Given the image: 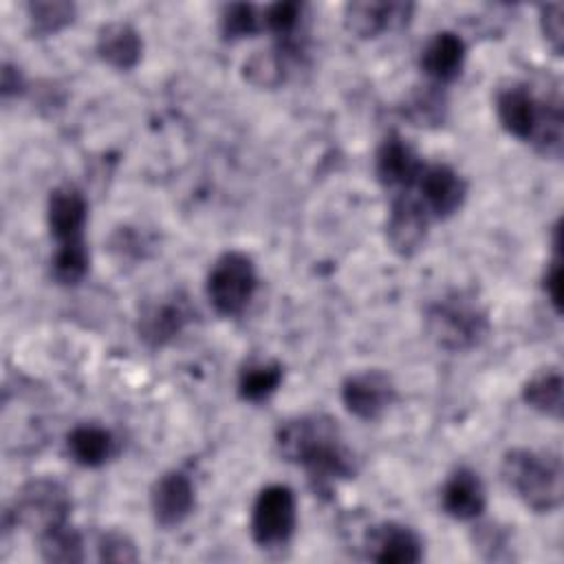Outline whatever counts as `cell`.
I'll return each mask as SVG.
<instances>
[{"instance_id": "1", "label": "cell", "mask_w": 564, "mask_h": 564, "mask_svg": "<svg viewBox=\"0 0 564 564\" xmlns=\"http://www.w3.org/2000/svg\"><path fill=\"white\" fill-rule=\"evenodd\" d=\"M275 445L280 456L302 467L319 489L357 474V458L346 445L341 427L328 414L286 419L275 432Z\"/></svg>"}, {"instance_id": "2", "label": "cell", "mask_w": 564, "mask_h": 564, "mask_svg": "<svg viewBox=\"0 0 564 564\" xmlns=\"http://www.w3.org/2000/svg\"><path fill=\"white\" fill-rule=\"evenodd\" d=\"M507 487L535 513L555 511L564 498V467L555 452L513 447L500 465Z\"/></svg>"}, {"instance_id": "3", "label": "cell", "mask_w": 564, "mask_h": 564, "mask_svg": "<svg viewBox=\"0 0 564 564\" xmlns=\"http://www.w3.org/2000/svg\"><path fill=\"white\" fill-rule=\"evenodd\" d=\"M425 330L441 348L463 352L487 337L489 315L467 291H452L425 308Z\"/></svg>"}, {"instance_id": "4", "label": "cell", "mask_w": 564, "mask_h": 564, "mask_svg": "<svg viewBox=\"0 0 564 564\" xmlns=\"http://www.w3.org/2000/svg\"><path fill=\"white\" fill-rule=\"evenodd\" d=\"M258 289V271L245 251L220 253L205 280V293L216 313L225 317L240 315Z\"/></svg>"}, {"instance_id": "5", "label": "cell", "mask_w": 564, "mask_h": 564, "mask_svg": "<svg viewBox=\"0 0 564 564\" xmlns=\"http://www.w3.org/2000/svg\"><path fill=\"white\" fill-rule=\"evenodd\" d=\"M73 509L66 487L51 478H37L20 487L4 520H13L15 527H24L35 535L68 522Z\"/></svg>"}, {"instance_id": "6", "label": "cell", "mask_w": 564, "mask_h": 564, "mask_svg": "<svg viewBox=\"0 0 564 564\" xmlns=\"http://www.w3.org/2000/svg\"><path fill=\"white\" fill-rule=\"evenodd\" d=\"M297 509L291 487L273 482L258 491L251 507V538L260 549H282L295 533Z\"/></svg>"}, {"instance_id": "7", "label": "cell", "mask_w": 564, "mask_h": 564, "mask_svg": "<svg viewBox=\"0 0 564 564\" xmlns=\"http://www.w3.org/2000/svg\"><path fill=\"white\" fill-rule=\"evenodd\" d=\"M432 216L410 192L392 194L390 212L386 220V240L390 249L403 258L414 256L427 240Z\"/></svg>"}, {"instance_id": "8", "label": "cell", "mask_w": 564, "mask_h": 564, "mask_svg": "<svg viewBox=\"0 0 564 564\" xmlns=\"http://www.w3.org/2000/svg\"><path fill=\"white\" fill-rule=\"evenodd\" d=\"M339 397L352 416L375 421L394 403L397 386L388 372L372 368L348 375L341 383Z\"/></svg>"}, {"instance_id": "9", "label": "cell", "mask_w": 564, "mask_h": 564, "mask_svg": "<svg viewBox=\"0 0 564 564\" xmlns=\"http://www.w3.org/2000/svg\"><path fill=\"white\" fill-rule=\"evenodd\" d=\"M553 97H538L527 84H509L496 95L498 121L511 137L531 143Z\"/></svg>"}, {"instance_id": "10", "label": "cell", "mask_w": 564, "mask_h": 564, "mask_svg": "<svg viewBox=\"0 0 564 564\" xmlns=\"http://www.w3.org/2000/svg\"><path fill=\"white\" fill-rule=\"evenodd\" d=\"M423 161L414 152V148L399 137L397 132L388 134L375 154V174L377 181L386 187L392 189L394 194L399 192H410L416 187V181L423 172Z\"/></svg>"}, {"instance_id": "11", "label": "cell", "mask_w": 564, "mask_h": 564, "mask_svg": "<svg viewBox=\"0 0 564 564\" xmlns=\"http://www.w3.org/2000/svg\"><path fill=\"white\" fill-rule=\"evenodd\" d=\"M419 200L432 218H449L456 214L467 198L465 178L445 163L423 165V172L416 181Z\"/></svg>"}, {"instance_id": "12", "label": "cell", "mask_w": 564, "mask_h": 564, "mask_svg": "<svg viewBox=\"0 0 564 564\" xmlns=\"http://www.w3.org/2000/svg\"><path fill=\"white\" fill-rule=\"evenodd\" d=\"M192 317L194 308L189 304V297L181 291H174L145 306L139 317V337L150 348H161L178 337L181 330L192 322Z\"/></svg>"}, {"instance_id": "13", "label": "cell", "mask_w": 564, "mask_h": 564, "mask_svg": "<svg viewBox=\"0 0 564 564\" xmlns=\"http://www.w3.org/2000/svg\"><path fill=\"white\" fill-rule=\"evenodd\" d=\"M366 557L379 564H416L423 560L421 535L401 522L388 520L366 533Z\"/></svg>"}, {"instance_id": "14", "label": "cell", "mask_w": 564, "mask_h": 564, "mask_svg": "<svg viewBox=\"0 0 564 564\" xmlns=\"http://www.w3.org/2000/svg\"><path fill=\"white\" fill-rule=\"evenodd\" d=\"M196 505V489L185 471L161 474L150 489V509L156 524L172 529L189 518Z\"/></svg>"}, {"instance_id": "15", "label": "cell", "mask_w": 564, "mask_h": 564, "mask_svg": "<svg viewBox=\"0 0 564 564\" xmlns=\"http://www.w3.org/2000/svg\"><path fill=\"white\" fill-rule=\"evenodd\" d=\"M88 218V203L70 183L57 185L46 205V223L51 238L55 245H73V242H86L84 240V227Z\"/></svg>"}, {"instance_id": "16", "label": "cell", "mask_w": 564, "mask_h": 564, "mask_svg": "<svg viewBox=\"0 0 564 564\" xmlns=\"http://www.w3.org/2000/svg\"><path fill=\"white\" fill-rule=\"evenodd\" d=\"M485 507L487 491L478 471L456 467L441 487V509L458 522H471L485 513Z\"/></svg>"}, {"instance_id": "17", "label": "cell", "mask_w": 564, "mask_h": 564, "mask_svg": "<svg viewBox=\"0 0 564 564\" xmlns=\"http://www.w3.org/2000/svg\"><path fill=\"white\" fill-rule=\"evenodd\" d=\"M412 11V2H348L344 7V24L357 37H377L408 24Z\"/></svg>"}, {"instance_id": "18", "label": "cell", "mask_w": 564, "mask_h": 564, "mask_svg": "<svg viewBox=\"0 0 564 564\" xmlns=\"http://www.w3.org/2000/svg\"><path fill=\"white\" fill-rule=\"evenodd\" d=\"M465 57V40L454 31H438L421 48V70L432 84L443 86L460 75Z\"/></svg>"}, {"instance_id": "19", "label": "cell", "mask_w": 564, "mask_h": 564, "mask_svg": "<svg viewBox=\"0 0 564 564\" xmlns=\"http://www.w3.org/2000/svg\"><path fill=\"white\" fill-rule=\"evenodd\" d=\"M97 55L117 70H130L139 64L143 42L139 31L128 22H108L99 29L95 42Z\"/></svg>"}, {"instance_id": "20", "label": "cell", "mask_w": 564, "mask_h": 564, "mask_svg": "<svg viewBox=\"0 0 564 564\" xmlns=\"http://www.w3.org/2000/svg\"><path fill=\"white\" fill-rule=\"evenodd\" d=\"M70 458L88 469L101 467L115 454V436L108 427L97 423H79L66 436Z\"/></svg>"}, {"instance_id": "21", "label": "cell", "mask_w": 564, "mask_h": 564, "mask_svg": "<svg viewBox=\"0 0 564 564\" xmlns=\"http://www.w3.org/2000/svg\"><path fill=\"white\" fill-rule=\"evenodd\" d=\"M284 370L275 359H251L238 372V397L249 403L267 401L282 383Z\"/></svg>"}, {"instance_id": "22", "label": "cell", "mask_w": 564, "mask_h": 564, "mask_svg": "<svg viewBox=\"0 0 564 564\" xmlns=\"http://www.w3.org/2000/svg\"><path fill=\"white\" fill-rule=\"evenodd\" d=\"M522 399L529 408L562 419V372L557 368H542L522 386Z\"/></svg>"}, {"instance_id": "23", "label": "cell", "mask_w": 564, "mask_h": 564, "mask_svg": "<svg viewBox=\"0 0 564 564\" xmlns=\"http://www.w3.org/2000/svg\"><path fill=\"white\" fill-rule=\"evenodd\" d=\"M297 48L289 46H275L267 51H256L251 57H247L242 70L249 84L258 88H275L286 77V64L293 57Z\"/></svg>"}, {"instance_id": "24", "label": "cell", "mask_w": 564, "mask_h": 564, "mask_svg": "<svg viewBox=\"0 0 564 564\" xmlns=\"http://www.w3.org/2000/svg\"><path fill=\"white\" fill-rule=\"evenodd\" d=\"M37 549L42 560L73 564L84 560V538L68 522L53 527L37 535Z\"/></svg>"}, {"instance_id": "25", "label": "cell", "mask_w": 564, "mask_h": 564, "mask_svg": "<svg viewBox=\"0 0 564 564\" xmlns=\"http://www.w3.org/2000/svg\"><path fill=\"white\" fill-rule=\"evenodd\" d=\"M438 84H425L416 88L403 106V115L414 123V126H438L445 119L447 101L445 95L438 90Z\"/></svg>"}, {"instance_id": "26", "label": "cell", "mask_w": 564, "mask_h": 564, "mask_svg": "<svg viewBox=\"0 0 564 564\" xmlns=\"http://www.w3.org/2000/svg\"><path fill=\"white\" fill-rule=\"evenodd\" d=\"M75 4L62 0H46V2H31L26 7L29 13V29L37 37L53 35L66 29L75 20Z\"/></svg>"}, {"instance_id": "27", "label": "cell", "mask_w": 564, "mask_h": 564, "mask_svg": "<svg viewBox=\"0 0 564 564\" xmlns=\"http://www.w3.org/2000/svg\"><path fill=\"white\" fill-rule=\"evenodd\" d=\"M90 253L86 242H73V245H55V253L51 258V271L57 284L75 286L84 280L88 273Z\"/></svg>"}, {"instance_id": "28", "label": "cell", "mask_w": 564, "mask_h": 564, "mask_svg": "<svg viewBox=\"0 0 564 564\" xmlns=\"http://www.w3.org/2000/svg\"><path fill=\"white\" fill-rule=\"evenodd\" d=\"M304 7L300 2H273L262 11V29L273 33L280 40V46L297 48L295 35L302 24Z\"/></svg>"}, {"instance_id": "29", "label": "cell", "mask_w": 564, "mask_h": 564, "mask_svg": "<svg viewBox=\"0 0 564 564\" xmlns=\"http://www.w3.org/2000/svg\"><path fill=\"white\" fill-rule=\"evenodd\" d=\"M262 31V15L253 4L231 2L223 7L220 13V35L229 42L251 37Z\"/></svg>"}, {"instance_id": "30", "label": "cell", "mask_w": 564, "mask_h": 564, "mask_svg": "<svg viewBox=\"0 0 564 564\" xmlns=\"http://www.w3.org/2000/svg\"><path fill=\"white\" fill-rule=\"evenodd\" d=\"M97 553L101 562H137L139 551L132 538L123 531L108 529L97 535Z\"/></svg>"}, {"instance_id": "31", "label": "cell", "mask_w": 564, "mask_h": 564, "mask_svg": "<svg viewBox=\"0 0 564 564\" xmlns=\"http://www.w3.org/2000/svg\"><path fill=\"white\" fill-rule=\"evenodd\" d=\"M564 4L562 2H551L540 7V29L546 40V44L553 48L555 55L562 53L564 46V22H562Z\"/></svg>"}, {"instance_id": "32", "label": "cell", "mask_w": 564, "mask_h": 564, "mask_svg": "<svg viewBox=\"0 0 564 564\" xmlns=\"http://www.w3.org/2000/svg\"><path fill=\"white\" fill-rule=\"evenodd\" d=\"M474 542L482 551V555L489 557V560H500L502 553L507 551V535H505V531L498 529V527H491V524L478 527L474 531Z\"/></svg>"}, {"instance_id": "33", "label": "cell", "mask_w": 564, "mask_h": 564, "mask_svg": "<svg viewBox=\"0 0 564 564\" xmlns=\"http://www.w3.org/2000/svg\"><path fill=\"white\" fill-rule=\"evenodd\" d=\"M542 289H544L549 302L553 304L555 313H560V308H562V260H560V251H555L553 260L549 262V267L544 271Z\"/></svg>"}, {"instance_id": "34", "label": "cell", "mask_w": 564, "mask_h": 564, "mask_svg": "<svg viewBox=\"0 0 564 564\" xmlns=\"http://www.w3.org/2000/svg\"><path fill=\"white\" fill-rule=\"evenodd\" d=\"M24 75L20 73L18 66L13 64H4L2 66V82H0V90H2V97L9 99V97H18L24 93Z\"/></svg>"}]
</instances>
